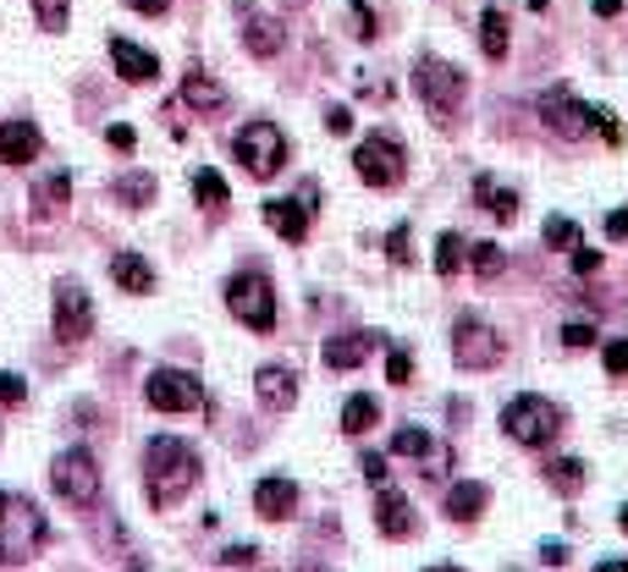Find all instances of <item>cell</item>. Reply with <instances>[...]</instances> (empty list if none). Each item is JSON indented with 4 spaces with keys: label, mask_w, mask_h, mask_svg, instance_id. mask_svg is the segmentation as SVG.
Returning <instances> with one entry per match:
<instances>
[{
    "label": "cell",
    "mask_w": 628,
    "mask_h": 572,
    "mask_svg": "<svg viewBox=\"0 0 628 572\" xmlns=\"http://www.w3.org/2000/svg\"><path fill=\"white\" fill-rule=\"evenodd\" d=\"M199 484V451L177 435H155L144 446V490L155 506H177Z\"/></svg>",
    "instance_id": "6da1fadb"
},
{
    "label": "cell",
    "mask_w": 628,
    "mask_h": 572,
    "mask_svg": "<svg viewBox=\"0 0 628 572\" xmlns=\"http://www.w3.org/2000/svg\"><path fill=\"white\" fill-rule=\"evenodd\" d=\"M45 512L29 495L0 490V567H23L40 545H45Z\"/></svg>",
    "instance_id": "7a4b0ae2"
},
{
    "label": "cell",
    "mask_w": 628,
    "mask_h": 572,
    "mask_svg": "<svg viewBox=\"0 0 628 572\" xmlns=\"http://www.w3.org/2000/svg\"><path fill=\"white\" fill-rule=\"evenodd\" d=\"M562 407L551 402V396H513L507 407H502V429H507V440H518V446H529V451H540V446H551L557 435H562Z\"/></svg>",
    "instance_id": "3957f363"
},
{
    "label": "cell",
    "mask_w": 628,
    "mask_h": 572,
    "mask_svg": "<svg viewBox=\"0 0 628 572\" xmlns=\"http://www.w3.org/2000/svg\"><path fill=\"white\" fill-rule=\"evenodd\" d=\"M232 155L243 160L248 177H276V171L287 166V133H281L276 122H248V127L237 133Z\"/></svg>",
    "instance_id": "277c9868"
},
{
    "label": "cell",
    "mask_w": 628,
    "mask_h": 572,
    "mask_svg": "<svg viewBox=\"0 0 628 572\" xmlns=\"http://www.w3.org/2000/svg\"><path fill=\"white\" fill-rule=\"evenodd\" d=\"M414 89H419V100L430 105V116H452L458 105H463V72L452 67V61H436V56H419V67H414Z\"/></svg>",
    "instance_id": "5b68a950"
},
{
    "label": "cell",
    "mask_w": 628,
    "mask_h": 572,
    "mask_svg": "<svg viewBox=\"0 0 628 572\" xmlns=\"http://www.w3.org/2000/svg\"><path fill=\"white\" fill-rule=\"evenodd\" d=\"M226 309H232L248 330H276V292H270V281L254 276V270H243V276L226 281Z\"/></svg>",
    "instance_id": "8992f818"
},
{
    "label": "cell",
    "mask_w": 628,
    "mask_h": 572,
    "mask_svg": "<svg viewBox=\"0 0 628 572\" xmlns=\"http://www.w3.org/2000/svg\"><path fill=\"white\" fill-rule=\"evenodd\" d=\"M51 484H56L61 501L94 506V501H100V462H94L83 446H72V451H61V457L51 462Z\"/></svg>",
    "instance_id": "52a82bcc"
},
{
    "label": "cell",
    "mask_w": 628,
    "mask_h": 572,
    "mask_svg": "<svg viewBox=\"0 0 628 572\" xmlns=\"http://www.w3.org/2000/svg\"><path fill=\"white\" fill-rule=\"evenodd\" d=\"M452 358H458V369H496L502 363V336L480 314H458V325H452Z\"/></svg>",
    "instance_id": "ba28073f"
},
{
    "label": "cell",
    "mask_w": 628,
    "mask_h": 572,
    "mask_svg": "<svg viewBox=\"0 0 628 572\" xmlns=\"http://www.w3.org/2000/svg\"><path fill=\"white\" fill-rule=\"evenodd\" d=\"M354 171L370 182V188H397L403 182V144L392 133H370L359 149H354Z\"/></svg>",
    "instance_id": "9c48e42d"
},
{
    "label": "cell",
    "mask_w": 628,
    "mask_h": 572,
    "mask_svg": "<svg viewBox=\"0 0 628 572\" xmlns=\"http://www.w3.org/2000/svg\"><path fill=\"white\" fill-rule=\"evenodd\" d=\"M144 396H149L155 413H188V407H204V385H199V374H188V369H155L149 385H144Z\"/></svg>",
    "instance_id": "30bf717a"
},
{
    "label": "cell",
    "mask_w": 628,
    "mask_h": 572,
    "mask_svg": "<svg viewBox=\"0 0 628 572\" xmlns=\"http://www.w3.org/2000/svg\"><path fill=\"white\" fill-rule=\"evenodd\" d=\"M540 122H546L557 138H584V133H590V105H584L568 83H557V89L540 94Z\"/></svg>",
    "instance_id": "8fae6325"
},
{
    "label": "cell",
    "mask_w": 628,
    "mask_h": 572,
    "mask_svg": "<svg viewBox=\"0 0 628 572\" xmlns=\"http://www.w3.org/2000/svg\"><path fill=\"white\" fill-rule=\"evenodd\" d=\"M89 330H94V303H89V292H83L78 281H61V287H56V336H61L67 347H78Z\"/></svg>",
    "instance_id": "7c38bea8"
},
{
    "label": "cell",
    "mask_w": 628,
    "mask_h": 572,
    "mask_svg": "<svg viewBox=\"0 0 628 572\" xmlns=\"http://www.w3.org/2000/svg\"><path fill=\"white\" fill-rule=\"evenodd\" d=\"M254 396H259L265 413H287V407L298 402V374L281 369V363H265V369L254 374Z\"/></svg>",
    "instance_id": "4fadbf2b"
},
{
    "label": "cell",
    "mask_w": 628,
    "mask_h": 572,
    "mask_svg": "<svg viewBox=\"0 0 628 572\" xmlns=\"http://www.w3.org/2000/svg\"><path fill=\"white\" fill-rule=\"evenodd\" d=\"M40 149H45V133L34 127V122H0V160L7 166H29V160H40Z\"/></svg>",
    "instance_id": "5bb4252c"
},
{
    "label": "cell",
    "mask_w": 628,
    "mask_h": 572,
    "mask_svg": "<svg viewBox=\"0 0 628 572\" xmlns=\"http://www.w3.org/2000/svg\"><path fill=\"white\" fill-rule=\"evenodd\" d=\"M111 67H116L122 83H155L160 78V61L144 45H133V40H111Z\"/></svg>",
    "instance_id": "9a60e30c"
},
{
    "label": "cell",
    "mask_w": 628,
    "mask_h": 572,
    "mask_svg": "<svg viewBox=\"0 0 628 572\" xmlns=\"http://www.w3.org/2000/svg\"><path fill=\"white\" fill-rule=\"evenodd\" d=\"M309 221H314V210L303 199H265V226H276L287 243H303Z\"/></svg>",
    "instance_id": "2e32d148"
},
{
    "label": "cell",
    "mask_w": 628,
    "mask_h": 572,
    "mask_svg": "<svg viewBox=\"0 0 628 572\" xmlns=\"http://www.w3.org/2000/svg\"><path fill=\"white\" fill-rule=\"evenodd\" d=\"M254 506H259V517L287 523V517L298 512V484H292V479H259V484H254Z\"/></svg>",
    "instance_id": "e0dca14e"
},
{
    "label": "cell",
    "mask_w": 628,
    "mask_h": 572,
    "mask_svg": "<svg viewBox=\"0 0 628 572\" xmlns=\"http://www.w3.org/2000/svg\"><path fill=\"white\" fill-rule=\"evenodd\" d=\"M243 45H248V56L265 61V56H276V51L287 45V29H281L276 18H259V12L248 7V12H243Z\"/></svg>",
    "instance_id": "ac0fdd59"
},
{
    "label": "cell",
    "mask_w": 628,
    "mask_h": 572,
    "mask_svg": "<svg viewBox=\"0 0 628 572\" xmlns=\"http://www.w3.org/2000/svg\"><path fill=\"white\" fill-rule=\"evenodd\" d=\"M375 528L386 534V539H414V506L403 501V495H392V490H381L375 495Z\"/></svg>",
    "instance_id": "d6986e66"
},
{
    "label": "cell",
    "mask_w": 628,
    "mask_h": 572,
    "mask_svg": "<svg viewBox=\"0 0 628 572\" xmlns=\"http://www.w3.org/2000/svg\"><path fill=\"white\" fill-rule=\"evenodd\" d=\"M485 506H491V490L480 479H463V484L447 490V517L452 523H474V517H485Z\"/></svg>",
    "instance_id": "ffe728a7"
},
{
    "label": "cell",
    "mask_w": 628,
    "mask_h": 572,
    "mask_svg": "<svg viewBox=\"0 0 628 572\" xmlns=\"http://www.w3.org/2000/svg\"><path fill=\"white\" fill-rule=\"evenodd\" d=\"M67 199H72V177H67V171H51V177H40V182H34V221H51V215H61V210H67Z\"/></svg>",
    "instance_id": "44dd1931"
},
{
    "label": "cell",
    "mask_w": 628,
    "mask_h": 572,
    "mask_svg": "<svg viewBox=\"0 0 628 572\" xmlns=\"http://www.w3.org/2000/svg\"><path fill=\"white\" fill-rule=\"evenodd\" d=\"M375 347V330H348V336H332L326 341V363L332 369H359Z\"/></svg>",
    "instance_id": "7402d4cb"
},
{
    "label": "cell",
    "mask_w": 628,
    "mask_h": 572,
    "mask_svg": "<svg viewBox=\"0 0 628 572\" xmlns=\"http://www.w3.org/2000/svg\"><path fill=\"white\" fill-rule=\"evenodd\" d=\"M177 94H182V105H193V111H221V105H226V89H221L210 72H182Z\"/></svg>",
    "instance_id": "603a6c76"
},
{
    "label": "cell",
    "mask_w": 628,
    "mask_h": 572,
    "mask_svg": "<svg viewBox=\"0 0 628 572\" xmlns=\"http://www.w3.org/2000/svg\"><path fill=\"white\" fill-rule=\"evenodd\" d=\"M111 281H116L122 292H155V270H149L144 254H116V259H111Z\"/></svg>",
    "instance_id": "cb8c5ba5"
},
{
    "label": "cell",
    "mask_w": 628,
    "mask_h": 572,
    "mask_svg": "<svg viewBox=\"0 0 628 572\" xmlns=\"http://www.w3.org/2000/svg\"><path fill=\"white\" fill-rule=\"evenodd\" d=\"M480 51H485L491 61L507 56V12H502V7H485V18H480Z\"/></svg>",
    "instance_id": "d4e9b609"
},
{
    "label": "cell",
    "mask_w": 628,
    "mask_h": 572,
    "mask_svg": "<svg viewBox=\"0 0 628 572\" xmlns=\"http://www.w3.org/2000/svg\"><path fill=\"white\" fill-rule=\"evenodd\" d=\"M193 199H199V210H204V215H221V210H226V199H232V188H226V177H221V171H199V177H193Z\"/></svg>",
    "instance_id": "484cf974"
},
{
    "label": "cell",
    "mask_w": 628,
    "mask_h": 572,
    "mask_svg": "<svg viewBox=\"0 0 628 572\" xmlns=\"http://www.w3.org/2000/svg\"><path fill=\"white\" fill-rule=\"evenodd\" d=\"M546 484H551L557 495H579V490H584V462H579V457H551V462H546Z\"/></svg>",
    "instance_id": "4316f807"
},
{
    "label": "cell",
    "mask_w": 628,
    "mask_h": 572,
    "mask_svg": "<svg viewBox=\"0 0 628 572\" xmlns=\"http://www.w3.org/2000/svg\"><path fill=\"white\" fill-rule=\"evenodd\" d=\"M474 199L491 204L496 221H513V215H518V193H513V188H496L491 177H474Z\"/></svg>",
    "instance_id": "83f0119b"
},
{
    "label": "cell",
    "mask_w": 628,
    "mask_h": 572,
    "mask_svg": "<svg viewBox=\"0 0 628 572\" xmlns=\"http://www.w3.org/2000/svg\"><path fill=\"white\" fill-rule=\"evenodd\" d=\"M375 418H381V402H375V396H348V402H343V429H348V435H365Z\"/></svg>",
    "instance_id": "f1b7e54d"
},
{
    "label": "cell",
    "mask_w": 628,
    "mask_h": 572,
    "mask_svg": "<svg viewBox=\"0 0 628 572\" xmlns=\"http://www.w3.org/2000/svg\"><path fill=\"white\" fill-rule=\"evenodd\" d=\"M116 199L133 204V210H144V204L155 199V177H149V171H127V177H116Z\"/></svg>",
    "instance_id": "f546056e"
},
{
    "label": "cell",
    "mask_w": 628,
    "mask_h": 572,
    "mask_svg": "<svg viewBox=\"0 0 628 572\" xmlns=\"http://www.w3.org/2000/svg\"><path fill=\"white\" fill-rule=\"evenodd\" d=\"M392 451H397V457H430V462H436V457H447V451H441L425 429H397V435H392Z\"/></svg>",
    "instance_id": "4dcf8cb0"
},
{
    "label": "cell",
    "mask_w": 628,
    "mask_h": 572,
    "mask_svg": "<svg viewBox=\"0 0 628 572\" xmlns=\"http://www.w3.org/2000/svg\"><path fill=\"white\" fill-rule=\"evenodd\" d=\"M34 18L45 34H67V18H72V0H34Z\"/></svg>",
    "instance_id": "1f68e13d"
},
{
    "label": "cell",
    "mask_w": 628,
    "mask_h": 572,
    "mask_svg": "<svg viewBox=\"0 0 628 572\" xmlns=\"http://www.w3.org/2000/svg\"><path fill=\"white\" fill-rule=\"evenodd\" d=\"M463 248H469V243H463L458 232H441V237H436V276H452V270L463 265Z\"/></svg>",
    "instance_id": "d6a6232c"
},
{
    "label": "cell",
    "mask_w": 628,
    "mask_h": 572,
    "mask_svg": "<svg viewBox=\"0 0 628 572\" xmlns=\"http://www.w3.org/2000/svg\"><path fill=\"white\" fill-rule=\"evenodd\" d=\"M463 259L474 265V276H496L507 259H502V248L496 243H474V248H463Z\"/></svg>",
    "instance_id": "836d02e7"
},
{
    "label": "cell",
    "mask_w": 628,
    "mask_h": 572,
    "mask_svg": "<svg viewBox=\"0 0 628 572\" xmlns=\"http://www.w3.org/2000/svg\"><path fill=\"white\" fill-rule=\"evenodd\" d=\"M546 243L562 248V254H573V248H579V226H573L568 215H551V221H546Z\"/></svg>",
    "instance_id": "e575fe53"
},
{
    "label": "cell",
    "mask_w": 628,
    "mask_h": 572,
    "mask_svg": "<svg viewBox=\"0 0 628 572\" xmlns=\"http://www.w3.org/2000/svg\"><path fill=\"white\" fill-rule=\"evenodd\" d=\"M348 23H354V40H359V45H370V40L381 34V29H375V12L365 7V0H348Z\"/></svg>",
    "instance_id": "d590c367"
},
{
    "label": "cell",
    "mask_w": 628,
    "mask_h": 572,
    "mask_svg": "<svg viewBox=\"0 0 628 572\" xmlns=\"http://www.w3.org/2000/svg\"><path fill=\"white\" fill-rule=\"evenodd\" d=\"M590 127H595V133H601L606 144H612V149H623V122H617L612 111H601V105H590Z\"/></svg>",
    "instance_id": "8d00e7d4"
},
{
    "label": "cell",
    "mask_w": 628,
    "mask_h": 572,
    "mask_svg": "<svg viewBox=\"0 0 628 572\" xmlns=\"http://www.w3.org/2000/svg\"><path fill=\"white\" fill-rule=\"evenodd\" d=\"M562 347H568V352H579V347H595V325H590V319H573V325L562 330Z\"/></svg>",
    "instance_id": "74e56055"
},
{
    "label": "cell",
    "mask_w": 628,
    "mask_h": 572,
    "mask_svg": "<svg viewBox=\"0 0 628 572\" xmlns=\"http://www.w3.org/2000/svg\"><path fill=\"white\" fill-rule=\"evenodd\" d=\"M386 380H392V385H408V380H414V358H408L403 347H392V358H386Z\"/></svg>",
    "instance_id": "f35d334b"
},
{
    "label": "cell",
    "mask_w": 628,
    "mask_h": 572,
    "mask_svg": "<svg viewBox=\"0 0 628 572\" xmlns=\"http://www.w3.org/2000/svg\"><path fill=\"white\" fill-rule=\"evenodd\" d=\"M215 561H221V567H254V561H259V550H254V545H232V550H221Z\"/></svg>",
    "instance_id": "ab89813d"
},
{
    "label": "cell",
    "mask_w": 628,
    "mask_h": 572,
    "mask_svg": "<svg viewBox=\"0 0 628 572\" xmlns=\"http://www.w3.org/2000/svg\"><path fill=\"white\" fill-rule=\"evenodd\" d=\"M601 358H606V369H612V374H628V341H606V347H601Z\"/></svg>",
    "instance_id": "60d3db41"
},
{
    "label": "cell",
    "mask_w": 628,
    "mask_h": 572,
    "mask_svg": "<svg viewBox=\"0 0 628 572\" xmlns=\"http://www.w3.org/2000/svg\"><path fill=\"white\" fill-rule=\"evenodd\" d=\"M23 396H29V385H23L18 374H0V402H7V407H18Z\"/></svg>",
    "instance_id": "b9f144b4"
},
{
    "label": "cell",
    "mask_w": 628,
    "mask_h": 572,
    "mask_svg": "<svg viewBox=\"0 0 628 572\" xmlns=\"http://www.w3.org/2000/svg\"><path fill=\"white\" fill-rule=\"evenodd\" d=\"M326 127H332L337 138H343V133H354V111H348V105H332V111H326Z\"/></svg>",
    "instance_id": "7bdbcfd3"
},
{
    "label": "cell",
    "mask_w": 628,
    "mask_h": 572,
    "mask_svg": "<svg viewBox=\"0 0 628 572\" xmlns=\"http://www.w3.org/2000/svg\"><path fill=\"white\" fill-rule=\"evenodd\" d=\"M105 144H111V149H122V155H127V149H133V144H138V133H133V127H122V122H116V127H105Z\"/></svg>",
    "instance_id": "ee69618b"
},
{
    "label": "cell",
    "mask_w": 628,
    "mask_h": 572,
    "mask_svg": "<svg viewBox=\"0 0 628 572\" xmlns=\"http://www.w3.org/2000/svg\"><path fill=\"white\" fill-rule=\"evenodd\" d=\"M386 254H392L397 265H408V259H414V254H408V226H397V232L386 237Z\"/></svg>",
    "instance_id": "f6af8a7d"
},
{
    "label": "cell",
    "mask_w": 628,
    "mask_h": 572,
    "mask_svg": "<svg viewBox=\"0 0 628 572\" xmlns=\"http://www.w3.org/2000/svg\"><path fill=\"white\" fill-rule=\"evenodd\" d=\"M573 270H579V276H595V270H601V254H595V248H573Z\"/></svg>",
    "instance_id": "bcb514c9"
},
{
    "label": "cell",
    "mask_w": 628,
    "mask_h": 572,
    "mask_svg": "<svg viewBox=\"0 0 628 572\" xmlns=\"http://www.w3.org/2000/svg\"><path fill=\"white\" fill-rule=\"evenodd\" d=\"M359 468H365V479H370V484H386V457H381V451H370Z\"/></svg>",
    "instance_id": "7dc6e473"
},
{
    "label": "cell",
    "mask_w": 628,
    "mask_h": 572,
    "mask_svg": "<svg viewBox=\"0 0 628 572\" xmlns=\"http://www.w3.org/2000/svg\"><path fill=\"white\" fill-rule=\"evenodd\" d=\"M606 237H612V243L628 237V210H612V215H606Z\"/></svg>",
    "instance_id": "c3c4849f"
},
{
    "label": "cell",
    "mask_w": 628,
    "mask_h": 572,
    "mask_svg": "<svg viewBox=\"0 0 628 572\" xmlns=\"http://www.w3.org/2000/svg\"><path fill=\"white\" fill-rule=\"evenodd\" d=\"M127 7H133V12H144V18H166L171 0H127Z\"/></svg>",
    "instance_id": "681fc988"
},
{
    "label": "cell",
    "mask_w": 628,
    "mask_h": 572,
    "mask_svg": "<svg viewBox=\"0 0 628 572\" xmlns=\"http://www.w3.org/2000/svg\"><path fill=\"white\" fill-rule=\"evenodd\" d=\"M540 561H546V567H568V550L551 539V545H540Z\"/></svg>",
    "instance_id": "f907efd6"
},
{
    "label": "cell",
    "mask_w": 628,
    "mask_h": 572,
    "mask_svg": "<svg viewBox=\"0 0 628 572\" xmlns=\"http://www.w3.org/2000/svg\"><path fill=\"white\" fill-rule=\"evenodd\" d=\"M590 7H595V18H617V12H623V0H590Z\"/></svg>",
    "instance_id": "816d5d0a"
},
{
    "label": "cell",
    "mask_w": 628,
    "mask_h": 572,
    "mask_svg": "<svg viewBox=\"0 0 628 572\" xmlns=\"http://www.w3.org/2000/svg\"><path fill=\"white\" fill-rule=\"evenodd\" d=\"M617 517H623V528H628V506H623V512H617Z\"/></svg>",
    "instance_id": "f5cc1de1"
},
{
    "label": "cell",
    "mask_w": 628,
    "mask_h": 572,
    "mask_svg": "<svg viewBox=\"0 0 628 572\" xmlns=\"http://www.w3.org/2000/svg\"><path fill=\"white\" fill-rule=\"evenodd\" d=\"M292 7H298V0H292Z\"/></svg>",
    "instance_id": "db71d44e"
}]
</instances>
